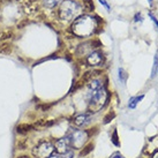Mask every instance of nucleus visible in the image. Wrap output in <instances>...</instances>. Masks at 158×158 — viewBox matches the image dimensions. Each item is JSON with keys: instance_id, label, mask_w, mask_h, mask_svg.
I'll list each match as a JSON object with an SVG mask.
<instances>
[{"instance_id": "obj_1", "label": "nucleus", "mask_w": 158, "mask_h": 158, "mask_svg": "<svg viewBox=\"0 0 158 158\" xmlns=\"http://www.w3.org/2000/svg\"><path fill=\"white\" fill-rule=\"evenodd\" d=\"M98 30V21L90 14H82L70 23L72 34L79 38L91 37Z\"/></svg>"}, {"instance_id": "obj_2", "label": "nucleus", "mask_w": 158, "mask_h": 158, "mask_svg": "<svg viewBox=\"0 0 158 158\" xmlns=\"http://www.w3.org/2000/svg\"><path fill=\"white\" fill-rule=\"evenodd\" d=\"M57 18L59 21L72 23L76 18L83 14V6L77 0H62L57 7Z\"/></svg>"}, {"instance_id": "obj_3", "label": "nucleus", "mask_w": 158, "mask_h": 158, "mask_svg": "<svg viewBox=\"0 0 158 158\" xmlns=\"http://www.w3.org/2000/svg\"><path fill=\"white\" fill-rule=\"evenodd\" d=\"M107 99H109V94L106 91L105 87L95 89V90H89V111L92 113L101 111L107 103Z\"/></svg>"}, {"instance_id": "obj_4", "label": "nucleus", "mask_w": 158, "mask_h": 158, "mask_svg": "<svg viewBox=\"0 0 158 158\" xmlns=\"http://www.w3.org/2000/svg\"><path fill=\"white\" fill-rule=\"evenodd\" d=\"M53 150H54V145L51 142L43 141L32 149V155L36 158H48L53 154Z\"/></svg>"}, {"instance_id": "obj_5", "label": "nucleus", "mask_w": 158, "mask_h": 158, "mask_svg": "<svg viewBox=\"0 0 158 158\" xmlns=\"http://www.w3.org/2000/svg\"><path fill=\"white\" fill-rule=\"evenodd\" d=\"M68 136L70 139V144L74 149H81L88 140V133L80 129H74Z\"/></svg>"}, {"instance_id": "obj_6", "label": "nucleus", "mask_w": 158, "mask_h": 158, "mask_svg": "<svg viewBox=\"0 0 158 158\" xmlns=\"http://www.w3.org/2000/svg\"><path fill=\"white\" fill-rule=\"evenodd\" d=\"M85 61H87L89 66H101L102 64L104 62V56H103V53L101 51H92L87 56Z\"/></svg>"}, {"instance_id": "obj_7", "label": "nucleus", "mask_w": 158, "mask_h": 158, "mask_svg": "<svg viewBox=\"0 0 158 158\" xmlns=\"http://www.w3.org/2000/svg\"><path fill=\"white\" fill-rule=\"evenodd\" d=\"M70 147H72V144H70L69 136H65V137H62V139H59V140L56 142L54 149L58 151V154H66V152L69 151Z\"/></svg>"}, {"instance_id": "obj_8", "label": "nucleus", "mask_w": 158, "mask_h": 158, "mask_svg": "<svg viewBox=\"0 0 158 158\" xmlns=\"http://www.w3.org/2000/svg\"><path fill=\"white\" fill-rule=\"evenodd\" d=\"M90 119H91L90 114H87V113L79 114V115H76L73 119V123H74L75 126H77V127H82V126H85L90 121Z\"/></svg>"}, {"instance_id": "obj_9", "label": "nucleus", "mask_w": 158, "mask_h": 158, "mask_svg": "<svg viewBox=\"0 0 158 158\" xmlns=\"http://www.w3.org/2000/svg\"><path fill=\"white\" fill-rule=\"evenodd\" d=\"M61 1L62 0H40V5H42L45 9L52 10V9L57 8Z\"/></svg>"}, {"instance_id": "obj_10", "label": "nucleus", "mask_w": 158, "mask_h": 158, "mask_svg": "<svg viewBox=\"0 0 158 158\" xmlns=\"http://www.w3.org/2000/svg\"><path fill=\"white\" fill-rule=\"evenodd\" d=\"M143 98H144V95H140V96L132 97V98L129 99V102H128V107H129V109H135L136 105L139 104V102H141Z\"/></svg>"}, {"instance_id": "obj_11", "label": "nucleus", "mask_w": 158, "mask_h": 158, "mask_svg": "<svg viewBox=\"0 0 158 158\" xmlns=\"http://www.w3.org/2000/svg\"><path fill=\"white\" fill-rule=\"evenodd\" d=\"M156 75H158V50L156 54H155L154 59V66H152V72H151V77H155Z\"/></svg>"}, {"instance_id": "obj_12", "label": "nucleus", "mask_w": 158, "mask_h": 158, "mask_svg": "<svg viewBox=\"0 0 158 158\" xmlns=\"http://www.w3.org/2000/svg\"><path fill=\"white\" fill-rule=\"evenodd\" d=\"M118 73H119V79H120V81H121V83L126 84V82H127V77H128L127 72L123 69V68H119Z\"/></svg>"}, {"instance_id": "obj_13", "label": "nucleus", "mask_w": 158, "mask_h": 158, "mask_svg": "<svg viewBox=\"0 0 158 158\" xmlns=\"http://www.w3.org/2000/svg\"><path fill=\"white\" fill-rule=\"evenodd\" d=\"M32 128H34L32 126H27V125H22V126L18 127V133H20V134H26V133L30 132Z\"/></svg>"}, {"instance_id": "obj_14", "label": "nucleus", "mask_w": 158, "mask_h": 158, "mask_svg": "<svg viewBox=\"0 0 158 158\" xmlns=\"http://www.w3.org/2000/svg\"><path fill=\"white\" fill-rule=\"evenodd\" d=\"M98 1H99V4H101L103 7H105V9L107 12H111V7H110V5H109V2H107V0H98Z\"/></svg>"}, {"instance_id": "obj_15", "label": "nucleus", "mask_w": 158, "mask_h": 158, "mask_svg": "<svg viewBox=\"0 0 158 158\" xmlns=\"http://www.w3.org/2000/svg\"><path fill=\"white\" fill-rule=\"evenodd\" d=\"M149 18L151 19V21L154 22V24H155V28H156V30H157V32H158V21H157V19L155 18L154 15L151 13H149Z\"/></svg>"}, {"instance_id": "obj_16", "label": "nucleus", "mask_w": 158, "mask_h": 158, "mask_svg": "<svg viewBox=\"0 0 158 158\" xmlns=\"http://www.w3.org/2000/svg\"><path fill=\"white\" fill-rule=\"evenodd\" d=\"M92 148H94V145H88V147H87V149L82 150V151H81V156H85V155L88 154L89 151H91Z\"/></svg>"}, {"instance_id": "obj_17", "label": "nucleus", "mask_w": 158, "mask_h": 158, "mask_svg": "<svg viewBox=\"0 0 158 158\" xmlns=\"http://www.w3.org/2000/svg\"><path fill=\"white\" fill-rule=\"evenodd\" d=\"M134 21H135V22H142V21H143L142 14H141V13H137V14H136L135 18H134Z\"/></svg>"}, {"instance_id": "obj_18", "label": "nucleus", "mask_w": 158, "mask_h": 158, "mask_svg": "<svg viewBox=\"0 0 158 158\" xmlns=\"http://www.w3.org/2000/svg\"><path fill=\"white\" fill-rule=\"evenodd\" d=\"M117 139H118V137H117V132H114L113 133V136H112V141H113V143L115 145H119V142L117 141Z\"/></svg>"}, {"instance_id": "obj_19", "label": "nucleus", "mask_w": 158, "mask_h": 158, "mask_svg": "<svg viewBox=\"0 0 158 158\" xmlns=\"http://www.w3.org/2000/svg\"><path fill=\"white\" fill-rule=\"evenodd\" d=\"M61 158H73V152H66L65 154V156Z\"/></svg>"}, {"instance_id": "obj_20", "label": "nucleus", "mask_w": 158, "mask_h": 158, "mask_svg": "<svg viewBox=\"0 0 158 158\" xmlns=\"http://www.w3.org/2000/svg\"><path fill=\"white\" fill-rule=\"evenodd\" d=\"M48 158H61V157H60V155L59 154H52L50 157H48Z\"/></svg>"}, {"instance_id": "obj_21", "label": "nucleus", "mask_w": 158, "mask_h": 158, "mask_svg": "<svg viewBox=\"0 0 158 158\" xmlns=\"http://www.w3.org/2000/svg\"><path fill=\"white\" fill-rule=\"evenodd\" d=\"M111 158H123V156H121L120 154H115V155L113 156V157H111Z\"/></svg>"}, {"instance_id": "obj_22", "label": "nucleus", "mask_w": 158, "mask_h": 158, "mask_svg": "<svg viewBox=\"0 0 158 158\" xmlns=\"http://www.w3.org/2000/svg\"><path fill=\"white\" fill-rule=\"evenodd\" d=\"M149 1V4H152V0H148Z\"/></svg>"}, {"instance_id": "obj_23", "label": "nucleus", "mask_w": 158, "mask_h": 158, "mask_svg": "<svg viewBox=\"0 0 158 158\" xmlns=\"http://www.w3.org/2000/svg\"><path fill=\"white\" fill-rule=\"evenodd\" d=\"M10 1H21V0H10Z\"/></svg>"}, {"instance_id": "obj_24", "label": "nucleus", "mask_w": 158, "mask_h": 158, "mask_svg": "<svg viewBox=\"0 0 158 158\" xmlns=\"http://www.w3.org/2000/svg\"><path fill=\"white\" fill-rule=\"evenodd\" d=\"M155 158H158V155H156V157H155Z\"/></svg>"}]
</instances>
